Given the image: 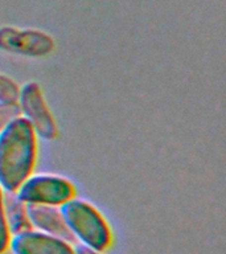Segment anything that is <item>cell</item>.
<instances>
[{"label":"cell","instance_id":"cell-1","mask_svg":"<svg viewBox=\"0 0 226 254\" xmlns=\"http://www.w3.org/2000/svg\"><path fill=\"white\" fill-rule=\"evenodd\" d=\"M37 162V135L21 115L0 131V188L15 193Z\"/></svg>","mask_w":226,"mask_h":254},{"label":"cell","instance_id":"cell-2","mask_svg":"<svg viewBox=\"0 0 226 254\" xmlns=\"http://www.w3.org/2000/svg\"><path fill=\"white\" fill-rule=\"evenodd\" d=\"M59 210L75 241L99 252L110 249L113 244L111 228L93 204L74 196L63 202Z\"/></svg>","mask_w":226,"mask_h":254},{"label":"cell","instance_id":"cell-3","mask_svg":"<svg viewBox=\"0 0 226 254\" xmlns=\"http://www.w3.org/2000/svg\"><path fill=\"white\" fill-rule=\"evenodd\" d=\"M25 204L61 206L75 196V187L69 179L53 174H32L16 190Z\"/></svg>","mask_w":226,"mask_h":254},{"label":"cell","instance_id":"cell-4","mask_svg":"<svg viewBox=\"0 0 226 254\" xmlns=\"http://www.w3.org/2000/svg\"><path fill=\"white\" fill-rule=\"evenodd\" d=\"M17 106L20 115L27 119L37 138L55 140L58 136L57 122L45 101L41 86L36 81H29L20 87Z\"/></svg>","mask_w":226,"mask_h":254},{"label":"cell","instance_id":"cell-5","mask_svg":"<svg viewBox=\"0 0 226 254\" xmlns=\"http://www.w3.org/2000/svg\"><path fill=\"white\" fill-rule=\"evenodd\" d=\"M56 41L49 33L33 28L0 27V51L23 57H45L55 51Z\"/></svg>","mask_w":226,"mask_h":254},{"label":"cell","instance_id":"cell-6","mask_svg":"<svg viewBox=\"0 0 226 254\" xmlns=\"http://www.w3.org/2000/svg\"><path fill=\"white\" fill-rule=\"evenodd\" d=\"M9 249L13 254H74L71 242L32 228L13 234Z\"/></svg>","mask_w":226,"mask_h":254},{"label":"cell","instance_id":"cell-7","mask_svg":"<svg viewBox=\"0 0 226 254\" xmlns=\"http://www.w3.org/2000/svg\"><path fill=\"white\" fill-rule=\"evenodd\" d=\"M27 213L32 229L52 234L74 244L75 240L63 221L59 206L27 204Z\"/></svg>","mask_w":226,"mask_h":254},{"label":"cell","instance_id":"cell-8","mask_svg":"<svg viewBox=\"0 0 226 254\" xmlns=\"http://www.w3.org/2000/svg\"><path fill=\"white\" fill-rule=\"evenodd\" d=\"M4 213H5L8 229L12 236L32 228L28 218L27 204L17 197L16 192L15 193L4 192Z\"/></svg>","mask_w":226,"mask_h":254},{"label":"cell","instance_id":"cell-9","mask_svg":"<svg viewBox=\"0 0 226 254\" xmlns=\"http://www.w3.org/2000/svg\"><path fill=\"white\" fill-rule=\"evenodd\" d=\"M20 86L8 75L0 73V103H17Z\"/></svg>","mask_w":226,"mask_h":254},{"label":"cell","instance_id":"cell-10","mask_svg":"<svg viewBox=\"0 0 226 254\" xmlns=\"http://www.w3.org/2000/svg\"><path fill=\"white\" fill-rule=\"evenodd\" d=\"M12 234L8 229L5 213H4V190L0 188V254H4L9 249V241Z\"/></svg>","mask_w":226,"mask_h":254},{"label":"cell","instance_id":"cell-11","mask_svg":"<svg viewBox=\"0 0 226 254\" xmlns=\"http://www.w3.org/2000/svg\"><path fill=\"white\" fill-rule=\"evenodd\" d=\"M20 115L17 103H0V131Z\"/></svg>","mask_w":226,"mask_h":254},{"label":"cell","instance_id":"cell-12","mask_svg":"<svg viewBox=\"0 0 226 254\" xmlns=\"http://www.w3.org/2000/svg\"><path fill=\"white\" fill-rule=\"evenodd\" d=\"M74 254H103V252L91 249V248H89V246H85V245H82V244H78V245L74 246Z\"/></svg>","mask_w":226,"mask_h":254}]
</instances>
